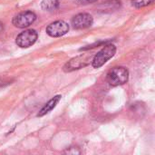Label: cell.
<instances>
[{"label": "cell", "instance_id": "6da1fadb", "mask_svg": "<svg viewBox=\"0 0 155 155\" xmlns=\"http://www.w3.org/2000/svg\"><path fill=\"white\" fill-rule=\"evenodd\" d=\"M129 78V72L126 68L119 66L113 68L107 74V82L113 86L125 84Z\"/></svg>", "mask_w": 155, "mask_h": 155}, {"label": "cell", "instance_id": "7a4b0ae2", "mask_svg": "<svg viewBox=\"0 0 155 155\" xmlns=\"http://www.w3.org/2000/svg\"><path fill=\"white\" fill-rule=\"evenodd\" d=\"M116 53V47L114 45H106L101 51H99L93 59V66L94 68H100L108 60H110Z\"/></svg>", "mask_w": 155, "mask_h": 155}, {"label": "cell", "instance_id": "3957f363", "mask_svg": "<svg viewBox=\"0 0 155 155\" xmlns=\"http://www.w3.org/2000/svg\"><path fill=\"white\" fill-rule=\"evenodd\" d=\"M92 56H93V54H81V55H78V56L71 59L64 66V72H72V71L81 69V68L86 66L90 63Z\"/></svg>", "mask_w": 155, "mask_h": 155}, {"label": "cell", "instance_id": "277c9868", "mask_svg": "<svg viewBox=\"0 0 155 155\" xmlns=\"http://www.w3.org/2000/svg\"><path fill=\"white\" fill-rule=\"evenodd\" d=\"M37 37H38V35L35 30H33V29L25 30L24 32L20 33L17 35L15 39V43L18 46L22 48H26V47L33 45L36 42Z\"/></svg>", "mask_w": 155, "mask_h": 155}, {"label": "cell", "instance_id": "5b68a950", "mask_svg": "<svg viewBox=\"0 0 155 155\" xmlns=\"http://www.w3.org/2000/svg\"><path fill=\"white\" fill-rule=\"evenodd\" d=\"M36 19V15L35 13L31 11H25L18 15H16L13 18V25L19 28H25L31 25Z\"/></svg>", "mask_w": 155, "mask_h": 155}, {"label": "cell", "instance_id": "8992f818", "mask_svg": "<svg viewBox=\"0 0 155 155\" xmlns=\"http://www.w3.org/2000/svg\"><path fill=\"white\" fill-rule=\"evenodd\" d=\"M69 31V25L64 21H55L50 24L46 27V33L52 37H60L67 34Z\"/></svg>", "mask_w": 155, "mask_h": 155}, {"label": "cell", "instance_id": "52a82bcc", "mask_svg": "<svg viewBox=\"0 0 155 155\" xmlns=\"http://www.w3.org/2000/svg\"><path fill=\"white\" fill-rule=\"evenodd\" d=\"M94 23V18L90 14L81 13L74 16L72 19V25L74 29H84L91 26Z\"/></svg>", "mask_w": 155, "mask_h": 155}, {"label": "cell", "instance_id": "ba28073f", "mask_svg": "<svg viewBox=\"0 0 155 155\" xmlns=\"http://www.w3.org/2000/svg\"><path fill=\"white\" fill-rule=\"evenodd\" d=\"M61 95H56V96H54V98H52L41 110H40V112L38 113V114H37V116H39V117H41V116H44V115H45L46 114H48L49 112H51L56 105H57V104L59 103V101L61 100Z\"/></svg>", "mask_w": 155, "mask_h": 155}, {"label": "cell", "instance_id": "9c48e42d", "mask_svg": "<svg viewBox=\"0 0 155 155\" xmlns=\"http://www.w3.org/2000/svg\"><path fill=\"white\" fill-rule=\"evenodd\" d=\"M58 0H44L41 3V7L45 11H54L59 7Z\"/></svg>", "mask_w": 155, "mask_h": 155}, {"label": "cell", "instance_id": "30bf717a", "mask_svg": "<svg viewBox=\"0 0 155 155\" xmlns=\"http://www.w3.org/2000/svg\"><path fill=\"white\" fill-rule=\"evenodd\" d=\"M154 2V0H133L132 4L135 7H143L148 5H151Z\"/></svg>", "mask_w": 155, "mask_h": 155}, {"label": "cell", "instance_id": "8fae6325", "mask_svg": "<svg viewBox=\"0 0 155 155\" xmlns=\"http://www.w3.org/2000/svg\"><path fill=\"white\" fill-rule=\"evenodd\" d=\"M96 1H97V0H77V2H78L79 4H84V5L94 3V2H96Z\"/></svg>", "mask_w": 155, "mask_h": 155}, {"label": "cell", "instance_id": "7c38bea8", "mask_svg": "<svg viewBox=\"0 0 155 155\" xmlns=\"http://www.w3.org/2000/svg\"><path fill=\"white\" fill-rule=\"evenodd\" d=\"M3 29H4V25H3V24H1V23H0V33L3 31Z\"/></svg>", "mask_w": 155, "mask_h": 155}]
</instances>
